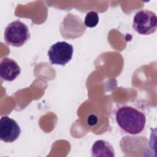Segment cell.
<instances>
[{
  "mask_svg": "<svg viewBox=\"0 0 157 157\" xmlns=\"http://www.w3.org/2000/svg\"><path fill=\"white\" fill-rule=\"evenodd\" d=\"M115 116L117 124L126 133L139 134L145 128L146 117L144 113L132 106L126 105L120 107Z\"/></svg>",
  "mask_w": 157,
  "mask_h": 157,
  "instance_id": "obj_1",
  "label": "cell"
},
{
  "mask_svg": "<svg viewBox=\"0 0 157 157\" xmlns=\"http://www.w3.org/2000/svg\"><path fill=\"white\" fill-rule=\"evenodd\" d=\"M29 38L30 33L28 26L19 20L10 23L5 28L4 40L9 45L21 47Z\"/></svg>",
  "mask_w": 157,
  "mask_h": 157,
  "instance_id": "obj_2",
  "label": "cell"
},
{
  "mask_svg": "<svg viewBox=\"0 0 157 157\" xmlns=\"http://www.w3.org/2000/svg\"><path fill=\"white\" fill-rule=\"evenodd\" d=\"M132 27L135 31L142 35L154 33L157 28L156 14L148 10H140L134 15Z\"/></svg>",
  "mask_w": 157,
  "mask_h": 157,
  "instance_id": "obj_3",
  "label": "cell"
},
{
  "mask_svg": "<svg viewBox=\"0 0 157 157\" xmlns=\"http://www.w3.org/2000/svg\"><path fill=\"white\" fill-rule=\"evenodd\" d=\"M74 48L71 44L65 42H57L53 44L47 52L52 64L64 66L72 59Z\"/></svg>",
  "mask_w": 157,
  "mask_h": 157,
  "instance_id": "obj_4",
  "label": "cell"
},
{
  "mask_svg": "<svg viewBox=\"0 0 157 157\" xmlns=\"http://www.w3.org/2000/svg\"><path fill=\"white\" fill-rule=\"evenodd\" d=\"M21 133V129L14 120L2 116L0 120V139L5 142H13Z\"/></svg>",
  "mask_w": 157,
  "mask_h": 157,
  "instance_id": "obj_5",
  "label": "cell"
},
{
  "mask_svg": "<svg viewBox=\"0 0 157 157\" xmlns=\"http://www.w3.org/2000/svg\"><path fill=\"white\" fill-rule=\"evenodd\" d=\"M21 69L18 63L13 59L5 57L0 63V76L5 80L12 82L20 74Z\"/></svg>",
  "mask_w": 157,
  "mask_h": 157,
  "instance_id": "obj_6",
  "label": "cell"
},
{
  "mask_svg": "<svg viewBox=\"0 0 157 157\" xmlns=\"http://www.w3.org/2000/svg\"><path fill=\"white\" fill-rule=\"evenodd\" d=\"M91 156L94 157H114L115 151L112 145L104 140H96L91 148Z\"/></svg>",
  "mask_w": 157,
  "mask_h": 157,
  "instance_id": "obj_7",
  "label": "cell"
},
{
  "mask_svg": "<svg viewBox=\"0 0 157 157\" xmlns=\"http://www.w3.org/2000/svg\"><path fill=\"white\" fill-rule=\"evenodd\" d=\"M99 23V15L95 11L91 10L86 13L84 24L86 27L94 28L97 26Z\"/></svg>",
  "mask_w": 157,
  "mask_h": 157,
  "instance_id": "obj_8",
  "label": "cell"
}]
</instances>
